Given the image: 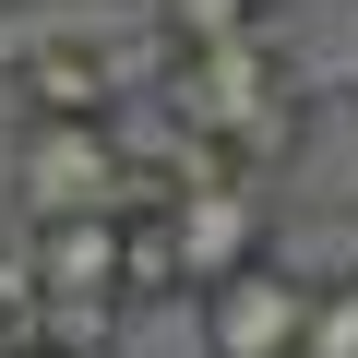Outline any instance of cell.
<instances>
[{"instance_id":"cell-1","label":"cell","mask_w":358,"mask_h":358,"mask_svg":"<svg viewBox=\"0 0 358 358\" xmlns=\"http://www.w3.org/2000/svg\"><path fill=\"white\" fill-rule=\"evenodd\" d=\"M167 96H179V120H192V131H215V167H251V155H275V143L299 131V108H287V72L263 60V36L179 48Z\"/></svg>"},{"instance_id":"cell-2","label":"cell","mask_w":358,"mask_h":358,"mask_svg":"<svg viewBox=\"0 0 358 358\" xmlns=\"http://www.w3.org/2000/svg\"><path fill=\"white\" fill-rule=\"evenodd\" d=\"M13 192H24V227H60V215H131V203H167L131 179L120 131L108 120H24V155H13Z\"/></svg>"},{"instance_id":"cell-3","label":"cell","mask_w":358,"mask_h":358,"mask_svg":"<svg viewBox=\"0 0 358 358\" xmlns=\"http://www.w3.org/2000/svg\"><path fill=\"white\" fill-rule=\"evenodd\" d=\"M299 334H310V275L251 263V275L203 287V358H299Z\"/></svg>"},{"instance_id":"cell-4","label":"cell","mask_w":358,"mask_h":358,"mask_svg":"<svg viewBox=\"0 0 358 358\" xmlns=\"http://www.w3.org/2000/svg\"><path fill=\"white\" fill-rule=\"evenodd\" d=\"M167 239H179L192 299L227 287V275H251V263H263V203H251V179H179V192H167Z\"/></svg>"},{"instance_id":"cell-5","label":"cell","mask_w":358,"mask_h":358,"mask_svg":"<svg viewBox=\"0 0 358 358\" xmlns=\"http://www.w3.org/2000/svg\"><path fill=\"white\" fill-rule=\"evenodd\" d=\"M36 310H120V215H60L24 239Z\"/></svg>"},{"instance_id":"cell-6","label":"cell","mask_w":358,"mask_h":358,"mask_svg":"<svg viewBox=\"0 0 358 358\" xmlns=\"http://www.w3.org/2000/svg\"><path fill=\"white\" fill-rule=\"evenodd\" d=\"M24 108L36 120H108V60L96 48H36L24 60Z\"/></svg>"},{"instance_id":"cell-7","label":"cell","mask_w":358,"mask_h":358,"mask_svg":"<svg viewBox=\"0 0 358 358\" xmlns=\"http://www.w3.org/2000/svg\"><path fill=\"white\" fill-rule=\"evenodd\" d=\"M120 299H192L179 239H167V203H131L120 215Z\"/></svg>"},{"instance_id":"cell-8","label":"cell","mask_w":358,"mask_h":358,"mask_svg":"<svg viewBox=\"0 0 358 358\" xmlns=\"http://www.w3.org/2000/svg\"><path fill=\"white\" fill-rule=\"evenodd\" d=\"M299 358H358V263L310 287V334H299Z\"/></svg>"},{"instance_id":"cell-9","label":"cell","mask_w":358,"mask_h":358,"mask_svg":"<svg viewBox=\"0 0 358 358\" xmlns=\"http://www.w3.org/2000/svg\"><path fill=\"white\" fill-rule=\"evenodd\" d=\"M0 358H72V346H48V334H13V346H0Z\"/></svg>"}]
</instances>
